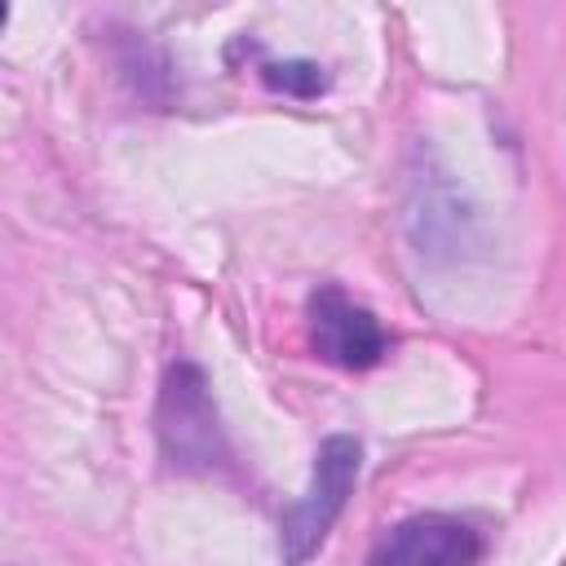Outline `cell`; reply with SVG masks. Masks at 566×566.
<instances>
[{"label":"cell","instance_id":"cell-1","mask_svg":"<svg viewBox=\"0 0 566 566\" xmlns=\"http://www.w3.org/2000/svg\"><path fill=\"white\" fill-rule=\"evenodd\" d=\"M358 482V442L336 433L318 447V464H314V486L301 504L287 509L283 517V557L292 566H301L327 535V526L336 522V513L345 509L349 491Z\"/></svg>","mask_w":566,"mask_h":566},{"label":"cell","instance_id":"cell-2","mask_svg":"<svg viewBox=\"0 0 566 566\" xmlns=\"http://www.w3.org/2000/svg\"><path fill=\"white\" fill-rule=\"evenodd\" d=\"M482 535L451 513H416L398 522L367 557V566H478Z\"/></svg>","mask_w":566,"mask_h":566},{"label":"cell","instance_id":"cell-3","mask_svg":"<svg viewBox=\"0 0 566 566\" xmlns=\"http://www.w3.org/2000/svg\"><path fill=\"white\" fill-rule=\"evenodd\" d=\"M310 327H314V349L336 367L363 371L389 354L385 327L371 318V310L354 305L340 287H318L310 296Z\"/></svg>","mask_w":566,"mask_h":566},{"label":"cell","instance_id":"cell-4","mask_svg":"<svg viewBox=\"0 0 566 566\" xmlns=\"http://www.w3.org/2000/svg\"><path fill=\"white\" fill-rule=\"evenodd\" d=\"M181 429H168V447L177 455H212V442H217V420H212V407H208V394H203V380L195 367H177L168 376V389H164V424H177Z\"/></svg>","mask_w":566,"mask_h":566}]
</instances>
